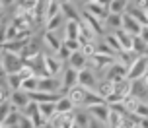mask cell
I'll return each instance as SVG.
<instances>
[{
    "mask_svg": "<svg viewBox=\"0 0 148 128\" xmlns=\"http://www.w3.org/2000/svg\"><path fill=\"white\" fill-rule=\"evenodd\" d=\"M62 45L66 47L68 51H72V53H76V51H80V49H82L80 39H64V41H62Z\"/></svg>",
    "mask_w": 148,
    "mask_h": 128,
    "instance_id": "1f68e13d",
    "label": "cell"
},
{
    "mask_svg": "<svg viewBox=\"0 0 148 128\" xmlns=\"http://www.w3.org/2000/svg\"><path fill=\"white\" fill-rule=\"evenodd\" d=\"M148 51V43L144 41V39L138 35V37H134V43H133V53H136L138 56H144Z\"/></svg>",
    "mask_w": 148,
    "mask_h": 128,
    "instance_id": "484cf974",
    "label": "cell"
},
{
    "mask_svg": "<svg viewBox=\"0 0 148 128\" xmlns=\"http://www.w3.org/2000/svg\"><path fill=\"white\" fill-rule=\"evenodd\" d=\"M107 25H109L111 29H123V14H109V18H107Z\"/></svg>",
    "mask_w": 148,
    "mask_h": 128,
    "instance_id": "4316f807",
    "label": "cell"
},
{
    "mask_svg": "<svg viewBox=\"0 0 148 128\" xmlns=\"http://www.w3.org/2000/svg\"><path fill=\"white\" fill-rule=\"evenodd\" d=\"M12 87L8 85L6 82H2V87H0V101H10V97H12Z\"/></svg>",
    "mask_w": 148,
    "mask_h": 128,
    "instance_id": "d6a6232c",
    "label": "cell"
},
{
    "mask_svg": "<svg viewBox=\"0 0 148 128\" xmlns=\"http://www.w3.org/2000/svg\"><path fill=\"white\" fill-rule=\"evenodd\" d=\"M136 114H138L140 119H148V103H140L138 109H136Z\"/></svg>",
    "mask_w": 148,
    "mask_h": 128,
    "instance_id": "8d00e7d4",
    "label": "cell"
},
{
    "mask_svg": "<svg viewBox=\"0 0 148 128\" xmlns=\"http://www.w3.org/2000/svg\"><path fill=\"white\" fill-rule=\"evenodd\" d=\"M68 64H70V68H74V70L82 72V70H86V68H88L90 58L82 53V51H76V53H72V56L68 58Z\"/></svg>",
    "mask_w": 148,
    "mask_h": 128,
    "instance_id": "ba28073f",
    "label": "cell"
},
{
    "mask_svg": "<svg viewBox=\"0 0 148 128\" xmlns=\"http://www.w3.org/2000/svg\"><path fill=\"white\" fill-rule=\"evenodd\" d=\"M88 114L92 116V119H96V121L107 124V122H109V116H111V107L107 105V103L92 105V107H88Z\"/></svg>",
    "mask_w": 148,
    "mask_h": 128,
    "instance_id": "3957f363",
    "label": "cell"
},
{
    "mask_svg": "<svg viewBox=\"0 0 148 128\" xmlns=\"http://www.w3.org/2000/svg\"><path fill=\"white\" fill-rule=\"evenodd\" d=\"M39 105V111L47 121H51L53 116L57 114V103H37Z\"/></svg>",
    "mask_w": 148,
    "mask_h": 128,
    "instance_id": "7402d4cb",
    "label": "cell"
},
{
    "mask_svg": "<svg viewBox=\"0 0 148 128\" xmlns=\"http://www.w3.org/2000/svg\"><path fill=\"white\" fill-rule=\"evenodd\" d=\"M129 8V0H111L109 12L111 14H125Z\"/></svg>",
    "mask_w": 148,
    "mask_h": 128,
    "instance_id": "d4e9b609",
    "label": "cell"
},
{
    "mask_svg": "<svg viewBox=\"0 0 148 128\" xmlns=\"http://www.w3.org/2000/svg\"><path fill=\"white\" fill-rule=\"evenodd\" d=\"M62 18L64 16L59 14V16H55V18H51V20H47V31H57L62 23H66V22H62Z\"/></svg>",
    "mask_w": 148,
    "mask_h": 128,
    "instance_id": "f1b7e54d",
    "label": "cell"
},
{
    "mask_svg": "<svg viewBox=\"0 0 148 128\" xmlns=\"http://www.w3.org/2000/svg\"><path fill=\"white\" fill-rule=\"evenodd\" d=\"M146 74H148V56L144 54V56H138V58L134 60V64L129 68L127 80H131V82H138V80H142Z\"/></svg>",
    "mask_w": 148,
    "mask_h": 128,
    "instance_id": "7a4b0ae2",
    "label": "cell"
},
{
    "mask_svg": "<svg viewBox=\"0 0 148 128\" xmlns=\"http://www.w3.org/2000/svg\"><path fill=\"white\" fill-rule=\"evenodd\" d=\"M10 103L14 105V109H18V111H23L25 107L31 103V99H29V93L27 91H23V89H18L12 93V97H10Z\"/></svg>",
    "mask_w": 148,
    "mask_h": 128,
    "instance_id": "8992f818",
    "label": "cell"
},
{
    "mask_svg": "<svg viewBox=\"0 0 148 128\" xmlns=\"http://www.w3.org/2000/svg\"><path fill=\"white\" fill-rule=\"evenodd\" d=\"M140 103H142V101L136 97V95H133V93H131V95H127V97L123 99V107L127 109V113H136V109H138Z\"/></svg>",
    "mask_w": 148,
    "mask_h": 128,
    "instance_id": "ffe728a7",
    "label": "cell"
},
{
    "mask_svg": "<svg viewBox=\"0 0 148 128\" xmlns=\"http://www.w3.org/2000/svg\"><path fill=\"white\" fill-rule=\"evenodd\" d=\"M136 58H138V54L133 53V51H123V53L117 54V62H121V64H123V66H127V68L133 66Z\"/></svg>",
    "mask_w": 148,
    "mask_h": 128,
    "instance_id": "ac0fdd59",
    "label": "cell"
},
{
    "mask_svg": "<svg viewBox=\"0 0 148 128\" xmlns=\"http://www.w3.org/2000/svg\"><path fill=\"white\" fill-rule=\"evenodd\" d=\"M86 12L92 16H96V18H99L101 22H107V18H109V6H103V4H97V2H90V4H86Z\"/></svg>",
    "mask_w": 148,
    "mask_h": 128,
    "instance_id": "52a82bcc",
    "label": "cell"
},
{
    "mask_svg": "<svg viewBox=\"0 0 148 128\" xmlns=\"http://www.w3.org/2000/svg\"><path fill=\"white\" fill-rule=\"evenodd\" d=\"M84 22L88 23L90 27H92V29L96 31L97 35H103V25L105 23L101 22V20H99V18H96V16H92V14H88V12H84Z\"/></svg>",
    "mask_w": 148,
    "mask_h": 128,
    "instance_id": "5bb4252c",
    "label": "cell"
},
{
    "mask_svg": "<svg viewBox=\"0 0 148 128\" xmlns=\"http://www.w3.org/2000/svg\"><path fill=\"white\" fill-rule=\"evenodd\" d=\"M23 91H27V93H31V91H37L39 89V78H29V80H23V85H22Z\"/></svg>",
    "mask_w": 148,
    "mask_h": 128,
    "instance_id": "f546056e",
    "label": "cell"
},
{
    "mask_svg": "<svg viewBox=\"0 0 148 128\" xmlns=\"http://www.w3.org/2000/svg\"><path fill=\"white\" fill-rule=\"evenodd\" d=\"M64 39H80V22L68 20L64 23Z\"/></svg>",
    "mask_w": 148,
    "mask_h": 128,
    "instance_id": "4fadbf2b",
    "label": "cell"
},
{
    "mask_svg": "<svg viewBox=\"0 0 148 128\" xmlns=\"http://www.w3.org/2000/svg\"><path fill=\"white\" fill-rule=\"evenodd\" d=\"M123 29H125L127 33H131L133 37H138V35H140V31H142V25L134 20L133 16L123 14Z\"/></svg>",
    "mask_w": 148,
    "mask_h": 128,
    "instance_id": "30bf717a",
    "label": "cell"
},
{
    "mask_svg": "<svg viewBox=\"0 0 148 128\" xmlns=\"http://www.w3.org/2000/svg\"><path fill=\"white\" fill-rule=\"evenodd\" d=\"M62 16H64V20H74V22H82L80 20V14L76 12V8L68 2V4H62Z\"/></svg>",
    "mask_w": 148,
    "mask_h": 128,
    "instance_id": "cb8c5ba5",
    "label": "cell"
},
{
    "mask_svg": "<svg viewBox=\"0 0 148 128\" xmlns=\"http://www.w3.org/2000/svg\"><path fill=\"white\" fill-rule=\"evenodd\" d=\"M140 37H142V39H144V41L148 43V25H144V27H142V31H140Z\"/></svg>",
    "mask_w": 148,
    "mask_h": 128,
    "instance_id": "f35d334b",
    "label": "cell"
},
{
    "mask_svg": "<svg viewBox=\"0 0 148 128\" xmlns=\"http://www.w3.org/2000/svg\"><path fill=\"white\" fill-rule=\"evenodd\" d=\"M60 4H68V2H70V0H59Z\"/></svg>",
    "mask_w": 148,
    "mask_h": 128,
    "instance_id": "b9f144b4",
    "label": "cell"
},
{
    "mask_svg": "<svg viewBox=\"0 0 148 128\" xmlns=\"http://www.w3.org/2000/svg\"><path fill=\"white\" fill-rule=\"evenodd\" d=\"M57 56H59L60 60H64V58H66V60H68V58L72 56V51H68L66 47L62 45V47H60V51H59V53H57Z\"/></svg>",
    "mask_w": 148,
    "mask_h": 128,
    "instance_id": "d590c367",
    "label": "cell"
},
{
    "mask_svg": "<svg viewBox=\"0 0 148 128\" xmlns=\"http://www.w3.org/2000/svg\"><path fill=\"white\" fill-rule=\"evenodd\" d=\"M43 64H45V70H47V76H57L62 70V60L59 56H53V54H47V53H43Z\"/></svg>",
    "mask_w": 148,
    "mask_h": 128,
    "instance_id": "277c9868",
    "label": "cell"
},
{
    "mask_svg": "<svg viewBox=\"0 0 148 128\" xmlns=\"http://www.w3.org/2000/svg\"><path fill=\"white\" fill-rule=\"evenodd\" d=\"M146 56H148V51H146Z\"/></svg>",
    "mask_w": 148,
    "mask_h": 128,
    "instance_id": "7bdbcfd3",
    "label": "cell"
},
{
    "mask_svg": "<svg viewBox=\"0 0 148 128\" xmlns=\"http://www.w3.org/2000/svg\"><path fill=\"white\" fill-rule=\"evenodd\" d=\"M68 97H70V101L74 103V107H82L86 105V95H88V89L86 87H82V85H74V87H70L66 93Z\"/></svg>",
    "mask_w": 148,
    "mask_h": 128,
    "instance_id": "5b68a950",
    "label": "cell"
},
{
    "mask_svg": "<svg viewBox=\"0 0 148 128\" xmlns=\"http://www.w3.org/2000/svg\"><path fill=\"white\" fill-rule=\"evenodd\" d=\"M105 43L115 51V54H119V53H123V45L119 43V39H117V35L115 33H109V35H105Z\"/></svg>",
    "mask_w": 148,
    "mask_h": 128,
    "instance_id": "83f0119b",
    "label": "cell"
},
{
    "mask_svg": "<svg viewBox=\"0 0 148 128\" xmlns=\"http://www.w3.org/2000/svg\"><path fill=\"white\" fill-rule=\"evenodd\" d=\"M113 91H115V83L109 82V80H103V82H99V85H97V93L101 97H105V101H107V97H109Z\"/></svg>",
    "mask_w": 148,
    "mask_h": 128,
    "instance_id": "603a6c76",
    "label": "cell"
},
{
    "mask_svg": "<svg viewBox=\"0 0 148 128\" xmlns=\"http://www.w3.org/2000/svg\"><path fill=\"white\" fill-rule=\"evenodd\" d=\"M133 4L136 8H140L142 12H148V0H133Z\"/></svg>",
    "mask_w": 148,
    "mask_h": 128,
    "instance_id": "74e56055",
    "label": "cell"
},
{
    "mask_svg": "<svg viewBox=\"0 0 148 128\" xmlns=\"http://www.w3.org/2000/svg\"><path fill=\"white\" fill-rule=\"evenodd\" d=\"M43 41H45V45L49 47L51 51H57V53L60 51V47H62V41L57 37V33H55V31H45Z\"/></svg>",
    "mask_w": 148,
    "mask_h": 128,
    "instance_id": "9a60e30c",
    "label": "cell"
},
{
    "mask_svg": "<svg viewBox=\"0 0 148 128\" xmlns=\"http://www.w3.org/2000/svg\"><path fill=\"white\" fill-rule=\"evenodd\" d=\"M10 4H14V0H2V6H10Z\"/></svg>",
    "mask_w": 148,
    "mask_h": 128,
    "instance_id": "60d3db41",
    "label": "cell"
},
{
    "mask_svg": "<svg viewBox=\"0 0 148 128\" xmlns=\"http://www.w3.org/2000/svg\"><path fill=\"white\" fill-rule=\"evenodd\" d=\"M29 41H22V39H18V41H2V51H8V53H14V54H22L25 51V47L29 45Z\"/></svg>",
    "mask_w": 148,
    "mask_h": 128,
    "instance_id": "8fae6325",
    "label": "cell"
},
{
    "mask_svg": "<svg viewBox=\"0 0 148 128\" xmlns=\"http://www.w3.org/2000/svg\"><path fill=\"white\" fill-rule=\"evenodd\" d=\"M113 33L117 35L119 43L123 45V51H133V43H134V37L131 35V33H127L125 29H117V31H113Z\"/></svg>",
    "mask_w": 148,
    "mask_h": 128,
    "instance_id": "2e32d148",
    "label": "cell"
},
{
    "mask_svg": "<svg viewBox=\"0 0 148 128\" xmlns=\"http://www.w3.org/2000/svg\"><path fill=\"white\" fill-rule=\"evenodd\" d=\"M82 53L86 54V56H88V58H92V56H94V54L97 53V47L94 45V43H84V45H82V49H80Z\"/></svg>",
    "mask_w": 148,
    "mask_h": 128,
    "instance_id": "836d02e7",
    "label": "cell"
},
{
    "mask_svg": "<svg viewBox=\"0 0 148 128\" xmlns=\"http://www.w3.org/2000/svg\"><path fill=\"white\" fill-rule=\"evenodd\" d=\"M16 128H35V124H33V121H31L29 116H23L22 114V119H20V122H18Z\"/></svg>",
    "mask_w": 148,
    "mask_h": 128,
    "instance_id": "e575fe53",
    "label": "cell"
},
{
    "mask_svg": "<svg viewBox=\"0 0 148 128\" xmlns=\"http://www.w3.org/2000/svg\"><path fill=\"white\" fill-rule=\"evenodd\" d=\"M20 119H22V113H20L18 109H14L10 114H6V116L2 119L0 126H2V128H16V126H18V122H20Z\"/></svg>",
    "mask_w": 148,
    "mask_h": 128,
    "instance_id": "e0dca14e",
    "label": "cell"
},
{
    "mask_svg": "<svg viewBox=\"0 0 148 128\" xmlns=\"http://www.w3.org/2000/svg\"><path fill=\"white\" fill-rule=\"evenodd\" d=\"M72 109H74V103L70 101V97L68 95H62L59 99V103H57V113L66 114V113H72Z\"/></svg>",
    "mask_w": 148,
    "mask_h": 128,
    "instance_id": "d6986e66",
    "label": "cell"
},
{
    "mask_svg": "<svg viewBox=\"0 0 148 128\" xmlns=\"http://www.w3.org/2000/svg\"><path fill=\"white\" fill-rule=\"evenodd\" d=\"M4 82L12 87V91L22 89V85H23V80H22V76H20V74H6V76H4Z\"/></svg>",
    "mask_w": 148,
    "mask_h": 128,
    "instance_id": "44dd1931",
    "label": "cell"
},
{
    "mask_svg": "<svg viewBox=\"0 0 148 128\" xmlns=\"http://www.w3.org/2000/svg\"><path fill=\"white\" fill-rule=\"evenodd\" d=\"M25 64L22 54H14L8 53V51H2V74H18L22 66Z\"/></svg>",
    "mask_w": 148,
    "mask_h": 128,
    "instance_id": "6da1fadb",
    "label": "cell"
},
{
    "mask_svg": "<svg viewBox=\"0 0 148 128\" xmlns=\"http://www.w3.org/2000/svg\"><path fill=\"white\" fill-rule=\"evenodd\" d=\"M140 128H148V119H140Z\"/></svg>",
    "mask_w": 148,
    "mask_h": 128,
    "instance_id": "ab89813d",
    "label": "cell"
},
{
    "mask_svg": "<svg viewBox=\"0 0 148 128\" xmlns=\"http://www.w3.org/2000/svg\"><path fill=\"white\" fill-rule=\"evenodd\" d=\"M18 74L22 76V80H29V78H35V70H33V66H31V64H27V62H25Z\"/></svg>",
    "mask_w": 148,
    "mask_h": 128,
    "instance_id": "4dcf8cb0",
    "label": "cell"
},
{
    "mask_svg": "<svg viewBox=\"0 0 148 128\" xmlns=\"http://www.w3.org/2000/svg\"><path fill=\"white\" fill-rule=\"evenodd\" d=\"M78 85L86 87V89H97V85H96V76H94V72H92L90 68H86V70H82V72H80Z\"/></svg>",
    "mask_w": 148,
    "mask_h": 128,
    "instance_id": "7c38bea8",
    "label": "cell"
},
{
    "mask_svg": "<svg viewBox=\"0 0 148 128\" xmlns=\"http://www.w3.org/2000/svg\"><path fill=\"white\" fill-rule=\"evenodd\" d=\"M78 80H80V72L68 66V68H66V72H64V76H62V85H64V91H62V93L66 95L70 87L78 85Z\"/></svg>",
    "mask_w": 148,
    "mask_h": 128,
    "instance_id": "9c48e42d",
    "label": "cell"
}]
</instances>
